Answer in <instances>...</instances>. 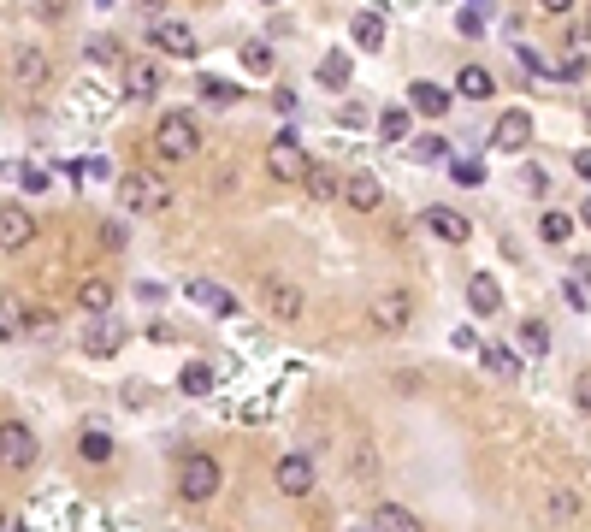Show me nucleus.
Here are the masks:
<instances>
[{
  "mask_svg": "<svg viewBox=\"0 0 591 532\" xmlns=\"http://www.w3.org/2000/svg\"><path fill=\"white\" fill-rule=\"evenodd\" d=\"M580 225H591V196H586V207H580Z\"/></svg>",
  "mask_w": 591,
  "mask_h": 532,
  "instance_id": "49530a36",
  "label": "nucleus"
},
{
  "mask_svg": "<svg viewBox=\"0 0 591 532\" xmlns=\"http://www.w3.org/2000/svg\"><path fill=\"white\" fill-rule=\"evenodd\" d=\"M89 60L95 66H125V54L113 48V36H89Z\"/></svg>",
  "mask_w": 591,
  "mask_h": 532,
  "instance_id": "f704fd0d",
  "label": "nucleus"
},
{
  "mask_svg": "<svg viewBox=\"0 0 591 532\" xmlns=\"http://www.w3.org/2000/svg\"><path fill=\"white\" fill-rule=\"evenodd\" d=\"M521 349L526 355H550V326L544 320H521Z\"/></svg>",
  "mask_w": 591,
  "mask_h": 532,
  "instance_id": "2f4dec72",
  "label": "nucleus"
},
{
  "mask_svg": "<svg viewBox=\"0 0 591 532\" xmlns=\"http://www.w3.org/2000/svg\"><path fill=\"white\" fill-rule=\"evenodd\" d=\"M24 320H30V308H24V296H12V290H0V337H18V332H24Z\"/></svg>",
  "mask_w": 591,
  "mask_h": 532,
  "instance_id": "5701e85b",
  "label": "nucleus"
},
{
  "mask_svg": "<svg viewBox=\"0 0 591 532\" xmlns=\"http://www.w3.org/2000/svg\"><path fill=\"white\" fill-rule=\"evenodd\" d=\"M343 201H349L355 213H373V207L385 201V184H379L373 172H349V178H343Z\"/></svg>",
  "mask_w": 591,
  "mask_h": 532,
  "instance_id": "dca6fc26",
  "label": "nucleus"
},
{
  "mask_svg": "<svg viewBox=\"0 0 591 532\" xmlns=\"http://www.w3.org/2000/svg\"><path fill=\"white\" fill-rule=\"evenodd\" d=\"M320 83L343 89V83H349V54H326V60H320Z\"/></svg>",
  "mask_w": 591,
  "mask_h": 532,
  "instance_id": "72a5a7b5",
  "label": "nucleus"
},
{
  "mask_svg": "<svg viewBox=\"0 0 591 532\" xmlns=\"http://www.w3.org/2000/svg\"><path fill=\"white\" fill-rule=\"evenodd\" d=\"M538 6H544V12H568L574 0H538Z\"/></svg>",
  "mask_w": 591,
  "mask_h": 532,
  "instance_id": "a18cd8bd",
  "label": "nucleus"
},
{
  "mask_svg": "<svg viewBox=\"0 0 591 532\" xmlns=\"http://www.w3.org/2000/svg\"><path fill=\"white\" fill-rule=\"evenodd\" d=\"M456 95H467V101H491L497 95V77L485 66H461L456 71Z\"/></svg>",
  "mask_w": 591,
  "mask_h": 532,
  "instance_id": "aec40b11",
  "label": "nucleus"
},
{
  "mask_svg": "<svg viewBox=\"0 0 591 532\" xmlns=\"http://www.w3.org/2000/svg\"><path fill=\"white\" fill-rule=\"evenodd\" d=\"M148 42H154V48H160V54H172V60H196V30H190V24H172V18H160V24H154V30H148Z\"/></svg>",
  "mask_w": 591,
  "mask_h": 532,
  "instance_id": "6e6552de",
  "label": "nucleus"
},
{
  "mask_svg": "<svg viewBox=\"0 0 591 532\" xmlns=\"http://www.w3.org/2000/svg\"><path fill=\"white\" fill-rule=\"evenodd\" d=\"M586 30H591V6H586Z\"/></svg>",
  "mask_w": 591,
  "mask_h": 532,
  "instance_id": "09e8293b",
  "label": "nucleus"
},
{
  "mask_svg": "<svg viewBox=\"0 0 591 532\" xmlns=\"http://www.w3.org/2000/svg\"><path fill=\"white\" fill-rule=\"evenodd\" d=\"M308 196H314V201H343V178H337L331 166L314 160V166H308Z\"/></svg>",
  "mask_w": 591,
  "mask_h": 532,
  "instance_id": "4be33fe9",
  "label": "nucleus"
},
{
  "mask_svg": "<svg viewBox=\"0 0 591 532\" xmlns=\"http://www.w3.org/2000/svg\"><path fill=\"white\" fill-rule=\"evenodd\" d=\"M420 225H426L432 237H444V243H467V237H473V219L456 213V207H444V201H438V207H426V213H420Z\"/></svg>",
  "mask_w": 591,
  "mask_h": 532,
  "instance_id": "1a4fd4ad",
  "label": "nucleus"
},
{
  "mask_svg": "<svg viewBox=\"0 0 591 532\" xmlns=\"http://www.w3.org/2000/svg\"><path fill=\"white\" fill-rule=\"evenodd\" d=\"M349 36H355V48H367V54H379V48H385V18H379V12H355V24H349Z\"/></svg>",
  "mask_w": 591,
  "mask_h": 532,
  "instance_id": "412c9836",
  "label": "nucleus"
},
{
  "mask_svg": "<svg viewBox=\"0 0 591 532\" xmlns=\"http://www.w3.org/2000/svg\"><path fill=\"white\" fill-rule=\"evenodd\" d=\"M190 302H201V308H213V314H231L237 302L219 290V284H207V278H190Z\"/></svg>",
  "mask_w": 591,
  "mask_h": 532,
  "instance_id": "bb28decb",
  "label": "nucleus"
},
{
  "mask_svg": "<svg viewBox=\"0 0 591 532\" xmlns=\"http://www.w3.org/2000/svg\"><path fill=\"white\" fill-rule=\"evenodd\" d=\"M308 148L296 142V131H278L272 142H266V172L278 178V184H308Z\"/></svg>",
  "mask_w": 591,
  "mask_h": 532,
  "instance_id": "7ed1b4c3",
  "label": "nucleus"
},
{
  "mask_svg": "<svg viewBox=\"0 0 591 532\" xmlns=\"http://www.w3.org/2000/svg\"><path fill=\"white\" fill-rule=\"evenodd\" d=\"M574 402L591 414V373H580V379H574Z\"/></svg>",
  "mask_w": 591,
  "mask_h": 532,
  "instance_id": "79ce46f5",
  "label": "nucleus"
},
{
  "mask_svg": "<svg viewBox=\"0 0 591 532\" xmlns=\"http://www.w3.org/2000/svg\"><path fill=\"white\" fill-rule=\"evenodd\" d=\"M538 237H544L550 249H562V243H574V219H568V213H544V219H538Z\"/></svg>",
  "mask_w": 591,
  "mask_h": 532,
  "instance_id": "cd10ccee",
  "label": "nucleus"
},
{
  "mask_svg": "<svg viewBox=\"0 0 591 532\" xmlns=\"http://www.w3.org/2000/svg\"><path fill=\"white\" fill-rule=\"evenodd\" d=\"M444 154H450V142H444V136H408V160L432 166V160H444Z\"/></svg>",
  "mask_w": 591,
  "mask_h": 532,
  "instance_id": "7c9ffc66",
  "label": "nucleus"
},
{
  "mask_svg": "<svg viewBox=\"0 0 591 532\" xmlns=\"http://www.w3.org/2000/svg\"><path fill=\"white\" fill-rule=\"evenodd\" d=\"M456 178H461V184H485V172H479V160H456Z\"/></svg>",
  "mask_w": 591,
  "mask_h": 532,
  "instance_id": "ea45409f",
  "label": "nucleus"
},
{
  "mask_svg": "<svg viewBox=\"0 0 591 532\" xmlns=\"http://www.w3.org/2000/svg\"><path fill=\"white\" fill-rule=\"evenodd\" d=\"M574 172H580V178L591 184V148H580V154H574Z\"/></svg>",
  "mask_w": 591,
  "mask_h": 532,
  "instance_id": "37998d69",
  "label": "nucleus"
},
{
  "mask_svg": "<svg viewBox=\"0 0 591 532\" xmlns=\"http://www.w3.org/2000/svg\"><path fill=\"white\" fill-rule=\"evenodd\" d=\"M467 308H473V314H497V308H503V284H497L491 272H473V278H467Z\"/></svg>",
  "mask_w": 591,
  "mask_h": 532,
  "instance_id": "f3484780",
  "label": "nucleus"
},
{
  "mask_svg": "<svg viewBox=\"0 0 591 532\" xmlns=\"http://www.w3.org/2000/svg\"><path fill=\"white\" fill-rule=\"evenodd\" d=\"M48 54H42V48H36V42H18V48H12V77H18V83H24V89H42V83H48Z\"/></svg>",
  "mask_w": 591,
  "mask_h": 532,
  "instance_id": "f8f14e48",
  "label": "nucleus"
},
{
  "mask_svg": "<svg viewBox=\"0 0 591 532\" xmlns=\"http://www.w3.org/2000/svg\"><path fill=\"white\" fill-rule=\"evenodd\" d=\"M119 349H125V326H119V320H107V314H95V326L83 332V355L107 361V355H119Z\"/></svg>",
  "mask_w": 591,
  "mask_h": 532,
  "instance_id": "ddd939ff",
  "label": "nucleus"
},
{
  "mask_svg": "<svg viewBox=\"0 0 591 532\" xmlns=\"http://www.w3.org/2000/svg\"><path fill=\"white\" fill-rule=\"evenodd\" d=\"M196 89H201V101H213V107H231L237 101V83H225V77H201Z\"/></svg>",
  "mask_w": 591,
  "mask_h": 532,
  "instance_id": "473e14b6",
  "label": "nucleus"
},
{
  "mask_svg": "<svg viewBox=\"0 0 591 532\" xmlns=\"http://www.w3.org/2000/svg\"><path fill=\"white\" fill-rule=\"evenodd\" d=\"M24 190H30V196H42V190H54V184H48V172H36V166H30V172H24Z\"/></svg>",
  "mask_w": 591,
  "mask_h": 532,
  "instance_id": "a19ab883",
  "label": "nucleus"
},
{
  "mask_svg": "<svg viewBox=\"0 0 591 532\" xmlns=\"http://www.w3.org/2000/svg\"><path fill=\"white\" fill-rule=\"evenodd\" d=\"M261 302L278 326H296V320H302V284H296V278H278V272L261 278Z\"/></svg>",
  "mask_w": 591,
  "mask_h": 532,
  "instance_id": "39448f33",
  "label": "nucleus"
},
{
  "mask_svg": "<svg viewBox=\"0 0 591 532\" xmlns=\"http://www.w3.org/2000/svg\"><path fill=\"white\" fill-rule=\"evenodd\" d=\"M444 107H450V89L444 83H408V113H420V119H444Z\"/></svg>",
  "mask_w": 591,
  "mask_h": 532,
  "instance_id": "2eb2a0df",
  "label": "nucleus"
},
{
  "mask_svg": "<svg viewBox=\"0 0 591 532\" xmlns=\"http://www.w3.org/2000/svg\"><path fill=\"white\" fill-rule=\"evenodd\" d=\"M125 95L131 101H154L160 95V71L148 66V60H125Z\"/></svg>",
  "mask_w": 591,
  "mask_h": 532,
  "instance_id": "a211bd4d",
  "label": "nucleus"
},
{
  "mask_svg": "<svg viewBox=\"0 0 591 532\" xmlns=\"http://www.w3.org/2000/svg\"><path fill=\"white\" fill-rule=\"evenodd\" d=\"M24 243H36V219L24 213V207H12V201H0V249H24Z\"/></svg>",
  "mask_w": 591,
  "mask_h": 532,
  "instance_id": "9b49d317",
  "label": "nucleus"
},
{
  "mask_svg": "<svg viewBox=\"0 0 591 532\" xmlns=\"http://www.w3.org/2000/svg\"><path fill=\"white\" fill-rule=\"evenodd\" d=\"M119 201H125L131 213H166V207H172V190H166L154 172H125V178H119Z\"/></svg>",
  "mask_w": 591,
  "mask_h": 532,
  "instance_id": "20e7f679",
  "label": "nucleus"
},
{
  "mask_svg": "<svg viewBox=\"0 0 591 532\" xmlns=\"http://www.w3.org/2000/svg\"><path fill=\"white\" fill-rule=\"evenodd\" d=\"M30 462H36V432H30L24 420H6V426H0V467L24 473Z\"/></svg>",
  "mask_w": 591,
  "mask_h": 532,
  "instance_id": "0eeeda50",
  "label": "nucleus"
},
{
  "mask_svg": "<svg viewBox=\"0 0 591 532\" xmlns=\"http://www.w3.org/2000/svg\"><path fill=\"white\" fill-rule=\"evenodd\" d=\"M6 527H12V521H6V515H0V532H6Z\"/></svg>",
  "mask_w": 591,
  "mask_h": 532,
  "instance_id": "de8ad7c7",
  "label": "nucleus"
},
{
  "mask_svg": "<svg viewBox=\"0 0 591 532\" xmlns=\"http://www.w3.org/2000/svg\"><path fill=\"white\" fill-rule=\"evenodd\" d=\"M373 532H426V527H420V521L402 509V503H385V509L373 515Z\"/></svg>",
  "mask_w": 591,
  "mask_h": 532,
  "instance_id": "a878e982",
  "label": "nucleus"
},
{
  "mask_svg": "<svg viewBox=\"0 0 591 532\" xmlns=\"http://www.w3.org/2000/svg\"><path fill=\"white\" fill-rule=\"evenodd\" d=\"M243 66H249V71H272V48L249 42V48H243Z\"/></svg>",
  "mask_w": 591,
  "mask_h": 532,
  "instance_id": "e433bc0d",
  "label": "nucleus"
},
{
  "mask_svg": "<svg viewBox=\"0 0 591 532\" xmlns=\"http://www.w3.org/2000/svg\"><path fill=\"white\" fill-rule=\"evenodd\" d=\"M479 361H485V373H497V379H521V361H515V349H479Z\"/></svg>",
  "mask_w": 591,
  "mask_h": 532,
  "instance_id": "c85d7f7f",
  "label": "nucleus"
},
{
  "mask_svg": "<svg viewBox=\"0 0 591 532\" xmlns=\"http://www.w3.org/2000/svg\"><path fill=\"white\" fill-rule=\"evenodd\" d=\"M574 284H591V261H574Z\"/></svg>",
  "mask_w": 591,
  "mask_h": 532,
  "instance_id": "c03bdc74",
  "label": "nucleus"
},
{
  "mask_svg": "<svg viewBox=\"0 0 591 532\" xmlns=\"http://www.w3.org/2000/svg\"><path fill=\"white\" fill-rule=\"evenodd\" d=\"M314 479H320V473H314L308 456H284V462L272 467V485H278L284 497H308V491H314Z\"/></svg>",
  "mask_w": 591,
  "mask_h": 532,
  "instance_id": "9d476101",
  "label": "nucleus"
},
{
  "mask_svg": "<svg viewBox=\"0 0 591 532\" xmlns=\"http://www.w3.org/2000/svg\"><path fill=\"white\" fill-rule=\"evenodd\" d=\"M154 148H160L166 160H196L201 154V119L190 107H166L160 125H154Z\"/></svg>",
  "mask_w": 591,
  "mask_h": 532,
  "instance_id": "f257e3e1",
  "label": "nucleus"
},
{
  "mask_svg": "<svg viewBox=\"0 0 591 532\" xmlns=\"http://www.w3.org/2000/svg\"><path fill=\"white\" fill-rule=\"evenodd\" d=\"M113 296H119L113 278H83V284H77V308H83V314H107Z\"/></svg>",
  "mask_w": 591,
  "mask_h": 532,
  "instance_id": "6ab92c4d",
  "label": "nucleus"
},
{
  "mask_svg": "<svg viewBox=\"0 0 591 532\" xmlns=\"http://www.w3.org/2000/svg\"><path fill=\"white\" fill-rule=\"evenodd\" d=\"M101 243H107V249H125V225H119V219H107V225H101Z\"/></svg>",
  "mask_w": 591,
  "mask_h": 532,
  "instance_id": "58836bf2",
  "label": "nucleus"
},
{
  "mask_svg": "<svg viewBox=\"0 0 591 532\" xmlns=\"http://www.w3.org/2000/svg\"><path fill=\"white\" fill-rule=\"evenodd\" d=\"M379 136H385V142H408V136H414V113H408V107H385V113H379Z\"/></svg>",
  "mask_w": 591,
  "mask_h": 532,
  "instance_id": "b1692460",
  "label": "nucleus"
},
{
  "mask_svg": "<svg viewBox=\"0 0 591 532\" xmlns=\"http://www.w3.org/2000/svg\"><path fill=\"white\" fill-rule=\"evenodd\" d=\"M213 379H219V373H213L207 361H190V367L178 373V391H184V397H207V391H213Z\"/></svg>",
  "mask_w": 591,
  "mask_h": 532,
  "instance_id": "393cba45",
  "label": "nucleus"
},
{
  "mask_svg": "<svg viewBox=\"0 0 591 532\" xmlns=\"http://www.w3.org/2000/svg\"><path fill=\"white\" fill-rule=\"evenodd\" d=\"M521 184L532 190V196H544V190H550V172H544V166H526V172H521Z\"/></svg>",
  "mask_w": 591,
  "mask_h": 532,
  "instance_id": "4c0bfd02",
  "label": "nucleus"
},
{
  "mask_svg": "<svg viewBox=\"0 0 591 532\" xmlns=\"http://www.w3.org/2000/svg\"><path fill=\"white\" fill-rule=\"evenodd\" d=\"M574 515H580V497H574V491H550V497H544V521H556V527H568Z\"/></svg>",
  "mask_w": 591,
  "mask_h": 532,
  "instance_id": "c756f323",
  "label": "nucleus"
},
{
  "mask_svg": "<svg viewBox=\"0 0 591 532\" xmlns=\"http://www.w3.org/2000/svg\"><path fill=\"white\" fill-rule=\"evenodd\" d=\"M367 320H373V332H402L408 320H414V296L408 290H379L373 296V308H367Z\"/></svg>",
  "mask_w": 591,
  "mask_h": 532,
  "instance_id": "423d86ee",
  "label": "nucleus"
},
{
  "mask_svg": "<svg viewBox=\"0 0 591 532\" xmlns=\"http://www.w3.org/2000/svg\"><path fill=\"white\" fill-rule=\"evenodd\" d=\"M83 456H89V462H107V456H113V438H107V432H83Z\"/></svg>",
  "mask_w": 591,
  "mask_h": 532,
  "instance_id": "c9c22d12",
  "label": "nucleus"
},
{
  "mask_svg": "<svg viewBox=\"0 0 591 532\" xmlns=\"http://www.w3.org/2000/svg\"><path fill=\"white\" fill-rule=\"evenodd\" d=\"M219 485H225V467L213 462V456H184V462H178V497H184V503H213V497H219Z\"/></svg>",
  "mask_w": 591,
  "mask_h": 532,
  "instance_id": "f03ea898",
  "label": "nucleus"
},
{
  "mask_svg": "<svg viewBox=\"0 0 591 532\" xmlns=\"http://www.w3.org/2000/svg\"><path fill=\"white\" fill-rule=\"evenodd\" d=\"M497 148H509V154H521L526 142H532V113L526 107H509V113H497V131H491Z\"/></svg>",
  "mask_w": 591,
  "mask_h": 532,
  "instance_id": "4468645a",
  "label": "nucleus"
}]
</instances>
